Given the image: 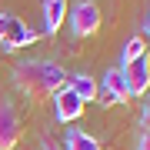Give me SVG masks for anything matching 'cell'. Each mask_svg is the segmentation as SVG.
Here are the masks:
<instances>
[{
	"label": "cell",
	"instance_id": "1",
	"mask_svg": "<svg viewBox=\"0 0 150 150\" xmlns=\"http://www.w3.org/2000/svg\"><path fill=\"white\" fill-rule=\"evenodd\" d=\"M70 77L64 74V67L47 64V60H20L13 67V83L17 90H23L30 100H47V97H57L67 87Z\"/></svg>",
	"mask_w": 150,
	"mask_h": 150
},
{
	"label": "cell",
	"instance_id": "2",
	"mask_svg": "<svg viewBox=\"0 0 150 150\" xmlns=\"http://www.w3.org/2000/svg\"><path fill=\"white\" fill-rule=\"evenodd\" d=\"M37 40H40V33L30 30L20 17H13L7 10L0 13V43H4L7 50H23V47H30V43H37Z\"/></svg>",
	"mask_w": 150,
	"mask_h": 150
},
{
	"label": "cell",
	"instance_id": "3",
	"mask_svg": "<svg viewBox=\"0 0 150 150\" xmlns=\"http://www.w3.org/2000/svg\"><path fill=\"white\" fill-rule=\"evenodd\" d=\"M67 17H70V30H74V37H93V33L100 30V20H103V17H100V7H97L93 0H80Z\"/></svg>",
	"mask_w": 150,
	"mask_h": 150
},
{
	"label": "cell",
	"instance_id": "4",
	"mask_svg": "<svg viewBox=\"0 0 150 150\" xmlns=\"http://www.w3.org/2000/svg\"><path fill=\"white\" fill-rule=\"evenodd\" d=\"M20 113L13 110V103L0 100V150H13L20 144Z\"/></svg>",
	"mask_w": 150,
	"mask_h": 150
},
{
	"label": "cell",
	"instance_id": "5",
	"mask_svg": "<svg viewBox=\"0 0 150 150\" xmlns=\"http://www.w3.org/2000/svg\"><path fill=\"white\" fill-rule=\"evenodd\" d=\"M120 74H123V80H127L130 97H144V93L150 90V60H147V57L134 60V64H123Z\"/></svg>",
	"mask_w": 150,
	"mask_h": 150
},
{
	"label": "cell",
	"instance_id": "6",
	"mask_svg": "<svg viewBox=\"0 0 150 150\" xmlns=\"http://www.w3.org/2000/svg\"><path fill=\"white\" fill-rule=\"evenodd\" d=\"M54 100H57V120H60V123H74V120L83 117V100L70 90V87H64Z\"/></svg>",
	"mask_w": 150,
	"mask_h": 150
},
{
	"label": "cell",
	"instance_id": "7",
	"mask_svg": "<svg viewBox=\"0 0 150 150\" xmlns=\"http://www.w3.org/2000/svg\"><path fill=\"white\" fill-rule=\"evenodd\" d=\"M67 0H43V23H47V37H54V33L67 23Z\"/></svg>",
	"mask_w": 150,
	"mask_h": 150
},
{
	"label": "cell",
	"instance_id": "8",
	"mask_svg": "<svg viewBox=\"0 0 150 150\" xmlns=\"http://www.w3.org/2000/svg\"><path fill=\"white\" fill-rule=\"evenodd\" d=\"M103 90H107V100H113V103H127L130 100V90H127V80H123L120 67L103 74Z\"/></svg>",
	"mask_w": 150,
	"mask_h": 150
},
{
	"label": "cell",
	"instance_id": "9",
	"mask_svg": "<svg viewBox=\"0 0 150 150\" xmlns=\"http://www.w3.org/2000/svg\"><path fill=\"white\" fill-rule=\"evenodd\" d=\"M67 87L80 97L83 103H90V100H97V97H100V87H97V80H93L90 74H74V77L67 80Z\"/></svg>",
	"mask_w": 150,
	"mask_h": 150
},
{
	"label": "cell",
	"instance_id": "10",
	"mask_svg": "<svg viewBox=\"0 0 150 150\" xmlns=\"http://www.w3.org/2000/svg\"><path fill=\"white\" fill-rule=\"evenodd\" d=\"M64 150H103V147H100V140L90 137L87 130H67Z\"/></svg>",
	"mask_w": 150,
	"mask_h": 150
},
{
	"label": "cell",
	"instance_id": "11",
	"mask_svg": "<svg viewBox=\"0 0 150 150\" xmlns=\"http://www.w3.org/2000/svg\"><path fill=\"white\" fill-rule=\"evenodd\" d=\"M140 57H147V43H144V37H130L127 43H123L120 67H123V64H134V60H140Z\"/></svg>",
	"mask_w": 150,
	"mask_h": 150
},
{
	"label": "cell",
	"instance_id": "12",
	"mask_svg": "<svg viewBox=\"0 0 150 150\" xmlns=\"http://www.w3.org/2000/svg\"><path fill=\"white\" fill-rule=\"evenodd\" d=\"M137 150H150V130H144V134H140V140H137Z\"/></svg>",
	"mask_w": 150,
	"mask_h": 150
},
{
	"label": "cell",
	"instance_id": "13",
	"mask_svg": "<svg viewBox=\"0 0 150 150\" xmlns=\"http://www.w3.org/2000/svg\"><path fill=\"white\" fill-rule=\"evenodd\" d=\"M140 123H144V130H150V100L144 103V113H140Z\"/></svg>",
	"mask_w": 150,
	"mask_h": 150
},
{
	"label": "cell",
	"instance_id": "14",
	"mask_svg": "<svg viewBox=\"0 0 150 150\" xmlns=\"http://www.w3.org/2000/svg\"><path fill=\"white\" fill-rule=\"evenodd\" d=\"M144 30H147V33H150V13H147V17H144Z\"/></svg>",
	"mask_w": 150,
	"mask_h": 150
},
{
	"label": "cell",
	"instance_id": "15",
	"mask_svg": "<svg viewBox=\"0 0 150 150\" xmlns=\"http://www.w3.org/2000/svg\"><path fill=\"white\" fill-rule=\"evenodd\" d=\"M43 150H54V147H50V144H43Z\"/></svg>",
	"mask_w": 150,
	"mask_h": 150
}]
</instances>
